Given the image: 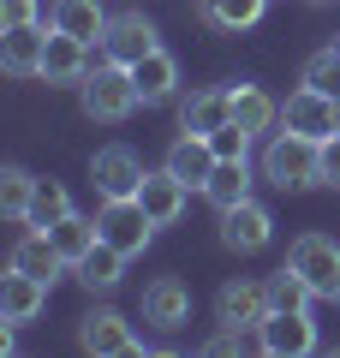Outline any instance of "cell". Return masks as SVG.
Segmentation results:
<instances>
[{
  "label": "cell",
  "mask_w": 340,
  "mask_h": 358,
  "mask_svg": "<svg viewBox=\"0 0 340 358\" xmlns=\"http://www.w3.org/2000/svg\"><path fill=\"white\" fill-rule=\"evenodd\" d=\"M209 143H215V155H221V162H251V131L239 126V120H227L221 131H209Z\"/></svg>",
  "instance_id": "31"
},
{
  "label": "cell",
  "mask_w": 340,
  "mask_h": 358,
  "mask_svg": "<svg viewBox=\"0 0 340 358\" xmlns=\"http://www.w3.org/2000/svg\"><path fill=\"white\" fill-rule=\"evenodd\" d=\"M143 173H150V167L138 162L132 143H101V150L90 155V185H96V197H138Z\"/></svg>",
  "instance_id": "7"
},
{
  "label": "cell",
  "mask_w": 340,
  "mask_h": 358,
  "mask_svg": "<svg viewBox=\"0 0 340 358\" xmlns=\"http://www.w3.org/2000/svg\"><path fill=\"white\" fill-rule=\"evenodd\" d=\"M311 6H334V0H311Z\"/></svg>",
  "instance_id": "34"
},
{
  "label": "cell",
  "mask_w": 340,
  "mask_h": 358,
  "mask_svg": "<svg viewBox=\"0 0 340 358\" xmlns=\"http://www.w3.org/2000/svg\"><path fill=\"white\" fill-rule=\"evenodd\" d=\"M78 346H84V352H96V358H138V352H143L132 317H120L113 305H96V310H84V317H78Z\"/></svg>",
  "instance_id": "6"
},
{
  "label": "cell",
  "mask_w": 340,
  "mask_h": 358,
  "mask_svg": "<svg viewBox=\"0 0 340 358\" xmlns=\"http://www.w3.org/2000/svg\"><path fill=\"white\" fill-rule=\"evenodd\" d=\"M96 227H101V245H113V251H126V257H143L150 239L162 233L138 197H101L96 203Z\"/></svg>",
  "instance_id": "3"
},
{
  "label": "cell",
  "mask_w": 340,
  "mask_h": 358,
  "mask_svg": "<svg viewBox=\"0 0 340 358\" xmlns=\"http://www.w3.org/2000/svg\"><path fill=\"white\" fill-rule=\"evenodd\" d=\"M299 84H316V90H328V96H340V36H334V42H323V48L304 60Z\"/></svg>",
  "instance_id": "30"
},
{
  "label": "cell",
  "mask_w": 340,
  "mask_h": 358,
  "mask_svg": "<svg viewBox=\"0 0 340 358\" xmlns=\"http://www.w3.org/2000/svg\"><path fill=\"white\" fill-rule=\"evenodd\" d=\"M13 24H42L36 0H0V30H13Z\"/></svg>",
  "instance_id": "32"
},
{
  "label": "cell",
  "mask_w": 340,
  "mask_h": 358,
  "mask_svg": "<svg viewBox=\"0 0 340 358\" xmlns=\"http://www.w3.org/2000/svg\"><path fill=\"white\" fill-rule=\"evenodd\" d=\"M227 120H233V96H227V84H203V90H191V96H179V131L209 138V131H221Z\"/></svg>",
  "instance_id": "17"
},
{
  "label": "cell",
  "mask_w": 340,
  "mask_h": 358,
  "mask_svg": "<svg viewBox=\"0 0 340 358\" xmlns=\"http://www.w3.org/2000/svg\"><path fill=\"white\" fill-rule=\"evenodd\" d=\"M263 317H269V281H245V275H233V281L215 293V322H221V329L257 334Z\"/></svg>",
  "instance_id": "9"
},
{
  "label": "cell",
  "mask_w": 340,
  "mask_h": 358,
  "mask_svg": "<svg viewBox=\"0 0 340 358\" xmlns=\"http://www.w3.org/2000/svg\"><path fill=\"white\" fill-rule=\"evenodd\" d=\"M143 322H150L155 334H179L191 322V287L179 281V275H155V281L143 287Z\"/></svg>",
  "instance_id": "12"
},
{
  "label": "cell",
  "mask_w": 340,
  "mask_h": 358,
  "mask_svg": "<svg viewBox=\"0 0 340 358\" xmlns=\"http://www.w3.org/2000/svg\"><path fill=\"white\" fill-rule=\"evenodd\" d=\"M42 48H48V24H13V30H0V60H6V78H18V84L42 78Z\"/></svg>",
  "instance_id": "16"
},
{
  "label": "cell",
  "mask_w": 340,
  "mask_h": 358,
  "mask_svg": "<svg viewBox=\"0 0 340 358\" xmlns=\"http://www.w3.org/2000/svg\"><path fill=\"white\" fill-rule=\"evenodd\" d=\"M227 96H233V120H239L251 138H269V131L281 126V102L269 96L263 84H251V78H239V84H227Z\"/></svg>",
  "instance_id": "22"
},
{
  "label": "cell",
  "mask_w": 340,
  "mask_h": 358,
  "mask_svg": "<svg viewBox=\"0 0 340 358\" xmlns=\"http://www.w3.org/2000/svg\"><path fill=\"white\" fill-rule=\"evenodd\" d=\"M90 78V42L66 36L48 24V48H42V84L48 90H78Z\"/></svg>",
  "instance_id": "13"
},
{
  "label": "cell",
  "mask_w": 340,
  "mask_h": 358,
  "mask_svg": "<svg viewBox=\"0 0 340 358\" xmlns=\"http://www.w3.org/2000/svg\"><path fill=\"white\" fill-rule=\"evenodd\" d=\"M78 108H84V120H96V126H126L132 114L143 108L138 84H132V66H90V78L78 84Z\"/></svg>",
  "instance_id": "2"
},
{
  "label": "cell",
  "mask_w": 340,
  "mask_h": 358,
  "mask_svg": "<svg viewBox=\"0 0 340 358\" xmlns=\"http://www.w3.org/2000/svg\"><path fill=\"white\" fill-rule=\"evenodd\" d=\"M257 346H263L269 358H304L316 352V310H269L263 329H257Z\"/></svg>",
  "instance_id": "8"
},
{
  "label": "cell",
  "mask_w": 340,
  "mask_h": 358,
  "mask_svg": "<svg viewBox=\"0 0 340 358\" xmlns=\"http://www.w3.org/2000/svg\"><path fill=\"white\" fill-rule=\"evenodd\" d=\"M150 48H162V30H155L143 13H113V18H108L101 60H113V66H138Z\"/></svg>",
  "instance_id": "11"
},
{
  "label": "cell",
  "mask_w": 340,
  "mask_h": 358,
  "mask_svg": "<svg viewBox=\"0 0 340 358\" xmlns=\"http://www.w3.org/2000/svg\"><path fill=\"white\" fill-rule=\"evenodd\" d=\"M287 263L311 281L316 299L340 305V239L334 233H299V239L287 245Z\"/></svg>",
  "instance_id": "4"
},
{
  "label": "cell",
  "mask_w": 340,
  "mask_h": 358,
  "mask_svg": "<svg viewBox=\"0 0 340 358\" xmlns=\"http://www.w3.org/2000/svg\"><path fill=\"white\" fill-rule=\"evenodd\" d=\"M126 263H132L126 251H113V245H96V251H90L84 263L72 268V275H78V287H84V293H96V299H108L113 287L126 281Z\"/></svg>",
  "instance_id": "23"
},
{
  "label": "cell",
  "mask_w": 340,
  "mask_h": 358,
  "mask_svg": "<svg viewBox=\"0 0 340 358\" xmlns=\"http://www.w3.org/2000/svg\"><path fill=\"white\" fill-rule=\"evenodd\" d=\"M281 126L299 131V138L328 143L340 131V96H328V90H316V84H299L287 102H281Z\"/></svg>",
  "instance_id": "5"
},
{
  "label": "cell",
  "mask_w": 340,
  "mask_h": 358,
  "mask_svg": "<svg viewBox=\"0 0 340 358\" xmlns=\"http://www.w3.org/2000/svg\"><path fill=\"white\" fill-rule=\"evenodd\" d=\"M185 197H191V185H185V179H173L167 167H150V173H143V185H138V203L150 209L155 227H179Z\"/></svg>",
  "instance_id": "18"
},
{
  "label": "cell",
  "mask_w": 340,
  "mask_h": 358,
  "mask_svg": "<svg viewBox=\"0 0 340 358\" xmlns=\"http://www.w3.org/2000/svg\"><path fill=\"white\" fill-rule=\"evenodd\" d=\"M48 239L60 245V257L78 268V263H84V257L101 245V227H96V215H78V209H72L66 221H54V227H48Z\"/></svg>",
  "instance_id": "25"
},
{
  "label": "cell",
  "mask_w": 340,
  "mask_h": 358,
  "mask_svg": "<svg viewBox=\"0 0 340 358\" xmlns=\"http://www.w3.org/2000/svg\"><path fill=\"white\" fill-rule=\"evenodd\" d=\"M269 310H316L311 281H304L292 263H281L275 275H269Z\"/></svg>",
  "instance_id": "28"
},
{
  "label": "cell",
  "mask_w": 340,
  "mask_h": 358,
  "mask_svg": "<svg viewBox=\"0 0 340 358\" xmlns=\"http://www.w3.org/2000/svg\"><path fill=\"white\" fill-rule=\"evenodd\" d=\"M48 281H36V275H24V268H6L0 275V322H13V329H24V322H36L42 310H48Z\"/></svg>",
  "instance_id": "14"
},
{
  "label": "cell",
  "mask_w": 340,
  "mask_h": 358,
  "mask_svg": "<svg viewBox=\"0 0 340 358\" xmlns=\"http://www.w3.org/2000/svg\"><path fill=\"white\" fill-rule=\"evenodd\" d=\"M72 215V192L60 179H36V197H30V221L24 227H54V221Z\"/></svg>",
  "instance_id": "29"
},
{
  "label": "cell",
  "mask_w": 340,
  "mask_h": 358,
  "mask_svg": "<svg viewBox=\"0 0 340 358\" xmlns=\"http://www.w3.org/2000/svg\"><path fill=\"white\" fill-rule=\"evenodd\" d=\"M6 268H24V275H36V281H60L66 268V257H60V245L48 239V227H30V233H18V245H13V257H6Z\"/></svg>",
  "instance_id": "20"
},
{
  "label": "cell",
  "mask_w": 340,
  "mask_h": 358,
  "mask_svg": "<svg viewBox=\"0 0 340 358\" xmlns=\"http://www.w3.org/2000/svg\"><path fill=\"white\" fill-rule=\"evenodd\" d=\"M323 185H328V192H340V131L323 143Z\"/></svg>",
  "instance_id": "33"
},
{
  "label": "cell",
  "mask_w": 340,
  "mask_h": 358,
  "mask_svg": "<svg viewBox=\"0 0 340 358\" xmlns=\"http://www.w3.org/2000/svg\"><path fill=\"white\" fill-rule=\"evenodd\" d=\"M257 167H263V179L275 192H311V185H323V143L281 126V131H269Z\"/></svg>",
  "instance_id": "1"
},
{
  "label": "cell",
  "mask_w": 340,
  "mask_h": 358,
  "mask_svg": "<svg viewBox=\"0 0 340 358\" xmlns=\"http://www.w3.org/2000/svg\"><path fill=\"white\" fill-rule=\"evenodd\" d=\"M203 197L215 203V215H221V209H233V203H245V197H251V162H215Z\"/></svg>",
  "instance_id": "26"
},
{
  "label": "cell",
  "mask_w": 340,
  "mask_h": 358,
  "mask_svg": "<svg viewBox=\"0 0 340 358\" xmlns=\"http://www.w3.org/2000/svg\"><path fill=\"white\" fill-rule=\"evenodd\" d=\"M30 197H36V173L30 167H0V215L13 227L30 221Z\"/></svg>",
  "instance_id": "27"
},
{
  "label": "cell",
  "mask_w": 340,
  "mask_h": 358,
  "mask_svg": "<svg viewBox=\"0 0 340 358\" xmlns=\"http://www.w3.org/2000/svg\"><path fill=\"white\" fill-rule=\"evenodd\" d=\"M215 162H221V155H215V143L209 138H197V131H179L173 143H167V173L173 179H185L191 192H203V185H209V173H215Z\"/></svg>",
  "instance_id": "19"
},
{
  "label": "cell",
  "mask_w": 340,
  "mask_h": 358,
  "mask_svg": "<svg viewBox=\"0 0 340 358\" xmlns=\"http://www.w3.org/2000/svg\"><path fill=\"white\" fill-rule=\"evenodd\" d=\"M132 84H138L143 108H162V102H179L185 96V78H179V60L167 48H150L138 66H132Z\"/></svg>",
  "instance_id": "15"
},
{
  "label": "cell",
  "mask_w": 340,
  "mask_h": 358,
  "mask_svg": "<svg viewBox=\"0 0 340 358\" xmlns=\"http://www.w3.org/2000/svg\"><path fill=\"white\" fill-rule=\"evenodd\" d=\"M269 239H275V215H269V203L245 197V203L221 209V245H227L233 257H257V251H269Z\"/></svg>",
  "instance_id": "10"
},
{
  "label": "cell",
  "mask_w": 340,
  "mask_h": 358,
  "mask_svg": "<svg viewBox=\"0 0 340 358\" xmlns=\"http://www.w3.org/2000/svg\"><path fill=\"white\" fill-rule=\"evenodd\" d=\"M108 6L101 0H48V24L66 30V36L90 42V48H101V36H108Z\"/></svg>",
  "instance_id": "21"
},
{
  "label": "cell",
  "mask_w": 340,
  "mask_h": 358,
  "mask_svg": "<svg viewBox=\"0 0 340 358\" xmlns=\"http://www.w3.org/2000/svg\"><path fill=\"white\" fill-rule=\"evenodd\" d=\"M269 0H197V18L209 30H221V36H239V30L263 24Z\"/></svg>",
  "instance_id": "24"
}]
</instances>
